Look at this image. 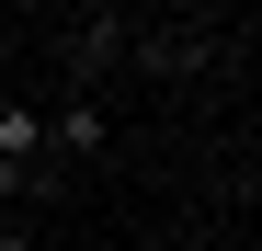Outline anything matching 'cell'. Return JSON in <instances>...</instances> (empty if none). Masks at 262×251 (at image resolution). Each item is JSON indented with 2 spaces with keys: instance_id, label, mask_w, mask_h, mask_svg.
I'll return each instance as SVG.
<instances>
[{
  "instance_id": "6da1fadb",
  "label": "cell",
  "mask_w": 262,
  "mask_h": 251,
  "mask_svg": "<svg viewBox=\"0 0 262 251\" xmlns=\"http://www.w3.org/2000/svg\"><path fill=\"white\" fill-rule=\"evenodd\" d=\"M125 57H137V69H216L228 34H216V23H148V34H125Z\"/></svg>"
},
{
  "instance_id": "277c9868",
  "label": "cell",
  "mask_w": 262,
  "mask_h": 251,
  "mask_svg": "<svg viewBox=\"0 0 262 251\" xmlns=\"http://www.w3.org/2000/svg\"><path fill=\"white\" fill-rule=\"evenodd\" d=\"M0 251H34V240H23V228H12V217H0Z\"/></svg>"
},
{
  "instance_id": "7a4b0ae2",
  "label": "cell",
  "mask_w": 262,
  "mask_h": 251,
  "mask_svg": "<svg viewBox=\"0 0 262 251\" xmlns=\"http://www.w3.org/2000/svg\"><path fill=\"white\" fill-rule=\"evenodd\" d=\"M114 137V114H103V92H69L57 114H46V160H92Z\"/></svg>"
},
{
  "instance_id": "3957f363",
  "label": "cell",
  "mask_w": 262,
  "mask_h": 251,
  "mask_svg": "<svg viewBox=\"0 0 262 251\" xmlns=\"http://www.w3.org/2000/svg\"><path fill=\"white\" fill-rule=\"evenodd\" d=\"M57 57H69V80H80V92H92V80H103V69L125 57V23H114V12H80V23H69V46H57Z\"/></svg>"
}]
</instances>
